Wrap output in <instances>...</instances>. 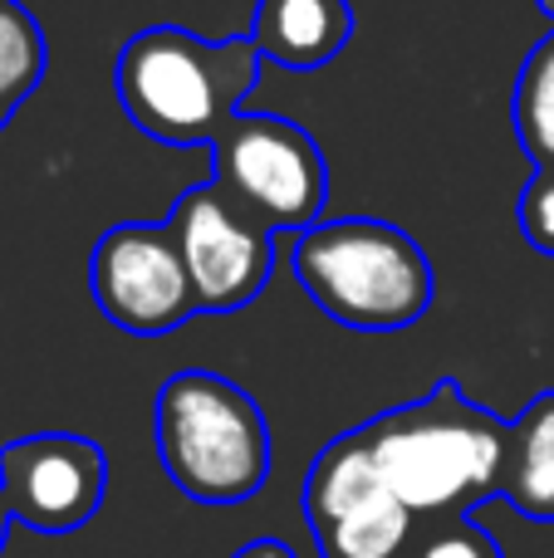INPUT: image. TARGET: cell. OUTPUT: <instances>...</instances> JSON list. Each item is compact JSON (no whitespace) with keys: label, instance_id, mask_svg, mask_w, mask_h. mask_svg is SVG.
<instances>
[{"label":"cell","instance_id":"6da1fadb","mask_svg":"<svg viewBox=\"0 0 554 558\" xmlns=\"http://www.w3.org/2000/svg\"><path fill=\"white\" fill-rule=\"evenodd\" d=\"M359 436L412 520L471 514L481 500L501 495L510 422L471 402L457 377H442L418 402L378 412Z\"/></svg>","mask_w":554,"mask_h":558},{"label":"cell","instance_id":"7a4b0ae2","mask_svg":"<svg viewBox=\"0 0 554 558\" xmlns=\"http://www.w3.org/2000/svg\"><path fill=\"white\" fill-rule=\"evenodd\" d=\"M251 35L202 39L182 25H147L118 49L113 88L137 133L172 147H212L261 78Z\"/></svg>","mask_w":554,"mask_h":558},{"label":"cell","instance_id":"3957f363","mask_svg":"<svg viewBox=\"0 0 554 558\" xmlns=\"http://www.w3.org/2000/svg\"><path fill=\"white\" fill-rule=\"evenodd\" d=\"M300 289L334 318L359 333L412 328L437 299L432 260L402 226L378 216L314 221L294 235L290 251Z\"/></svg>","mask_w":554,"mask_h":558},{"label":"cell","instance_id":"277c9868","mask_svg":"<svg viewBox=\"0 0 554 558\" xmlns=\"http://www.w3.org/2000/svg\"><path fill=\"white\" fill-rule=\"evenodd\" d=\"M157 461L196 505H241L270 475V426L245 387L186 367L153 402Z\"/></svg>","mask_w":554,"mask_h":558},{"label":"cell","instance_id":"5b68a950","mask_svg":"<svg viewBox=\"0 0 554 558\" xmlns=\"http://www.w3.org/2000/svg\"><path fill=\"white\" fill-rule=\"evenodd\" d=\"M216 177L270 231H310L329 202V162L300 123L275 113H236L212 143Z\"/></svg>","mask_w":554,"mask_h":558},{"label":"cell","instance_id":"8992f818","mask_svg":"<svg viewBox=\"0 0 554 558\" xmlns=\"http://www.w3.org/2000/svg\"><path fill=\"white\" fill-rule=\"evenodd\" d=\"M300 505L324 558H398L418 524L373 465L359 426L314 456Z\"/></svg>","mask_w":554,"mask_h":558},{"label":"cell","instance_id":"52a82bcc","mask_svg":"<svg viewBox=\"0 0 554 558\" xmlns=\"http://www.w3.org/2000/svg\"><path fill=\"white\" fill-rule=\"evenodd\" d=\"M88 289L98 314L133 338L177 333L186 318L202 314L182 245L167 221H123L104 231L88 260Z\"/></svg>","mask_w":554,"mask_h":558},{"label":"cell","instance_id":"ba28073f","mask_svg":"<svg viewBox=\"0 0 554 558\" xmlns=\"http://www.w3.org/2000/svg\"><path fill=\"white\" fill-rule=\"evenodd\" d=\"M167 226L182 245L202 314L245 308L275 270V231L261 216L245 211L221 182H202L192 192H182Z\"/></svg>","mask_w":554,"mask_h":558},{"label":"cell","instance_id":"9c48e42d","mask_svg":"<svg viewBox=\"0 0 554 558\" xmlns=\"http://www.w3.org/2000/svg\"><path fill=\"white\" fill-rule=\"evenodd\" d=\"M108 490V456L74 432H39L0 446V495L15 524L35 534H74L98 514Z\"/></svg>","mask_w":554,"mask_h":558},{"label":"cell","instance_id":"30bf717a","mask_svg":"<svg viewBox=\"0 0 554 558\" xmlns=\"http://www.w3.org/2000/svg\"><path fill=\"white\" fill-rule=\"evenodd\" d=\"M251 39L280 69H324L353 39L349 0H255Z\"/></svg>","mask_w":554,"mask_h":558},{"label":"cell","instance_id":"8fae6325","mask_svg":"<svg viewBox=\"0 0 554 558\" xmlns=\"http://www.w3.org/2000/svg\"><path fill=\"white\" fill-rule=\"evenodd\" d=\"M501 500H510L526 520H554V387L510 422Z\"/></svg>","mask_w":554,"mask_h":558},{"label":"cell","instance_id":"7c38bea8","mask_svg":"<svg viewBox=\"0 0 554 558\" xmlns=\"http://www.w3.org/2000/svg\"><path fill=\"white\" fill-rule=\"evenodd\" d=\"M510 118H516V137L530 162L554 167V29L530 49L526 69H520Z\"/></svg>","mask_w":554,"mask_h":558},{"label":"cell","instance_id":"4fadbf2b","mask_svg":"<svg viewBox=\"0 0 554 558\" xmlns=\"http://www.w3.org/2000/svg\"><path fill=\"white\" fill-rule=\"evenodd\" d=\"M49 69V45L39 20L20 0H0V104L15 113Z\"/></svg>","mask_w":554,"mask_h":558},{"label":"cell","instance_id":"5bb4252c","mask_svg":"<svg viewBox=\"0 0 554 558\" xmlns=\"http://www.w3.org/2000/svg\"><path fill=\"white\" fill-rule=\"evenodd\" d=\"M398 558H506V554L471 514H442V520L412 524V539Z\"/></svg>","mask_w":554,"mask_h":558},{"label":"cell","instance_id":"9a60e30c","mask_svg":"<svg viewBox=\"0 0 554 558\" xmlns=\"http://www.w3.org/2000/svg\"><path fill=\"white\" fill-rule=\"evenodd\" d=\"M520 231L540 255H554V167H535L520 192Z\"/></svg>","mask_w":554,"mask_h":558},{"label":"cell","instance_id":"2e32d148","mask_svg":"<svg viewBox=\"0 0 554 558\" xmlns=\"http://www.w3.org/2000/svg\"><path fill=\"white\" fill-rule=\"evenodd\" d=\"M231 558H294V554H290V544H280V539H251L245 549H236Z\"/></svg>","mask_w":554,"mask_h":558},{"label":"cell","instance_id":"e0dca14e","mask_svg":"<svg viewBox=\"0 0 554 558\" xmlns=\"http://www.w3.org/2000/svg\"><path fill=\"white\" fill-rule=\"evenodd\" d=\"M10 524H15V514H10V500L0 495V549H5V539H10Z\"/></svg>","mask_w":554,"mask_h":558},{"label":"cell","instance_id":"ac0fdd59","mask_svg":"<svg viewBox=\"0 0 554 558\" xmlns=\"http://www.w3.org/2000/svg\"><path fill=\"white\" fill-rule=\"evenodd\" d=\"M535 5H540V15L545 20H554V0H535Z\"/></svg>","mask_w":554,"mask_h":558},{"label":"cell","instance_id":"d6986e66","mask_svg":"<svg viewBox=\"0 0 554 558\" xmlns=\"http://www.w3.org/2000/svg\"><path fill=\"white\" fill-rule=\"evenodd\" d=\"M5 123H10V108H5V104H0V128H5Z\"/></svg>","mask_w":554,"mask_h":558}]
</instances>
